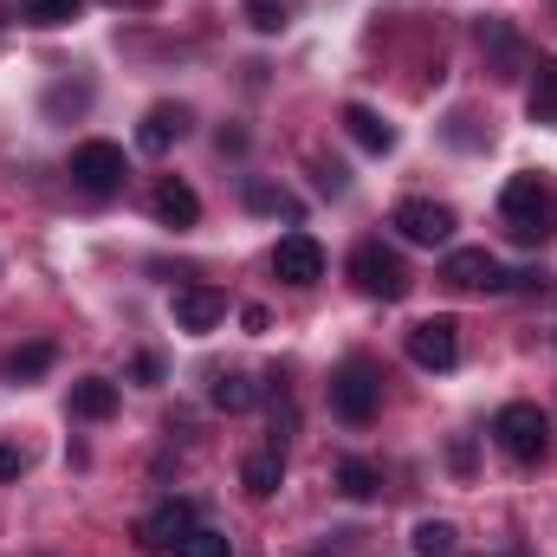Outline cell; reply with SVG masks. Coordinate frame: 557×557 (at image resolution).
<instances>
[{
    "instance_id": "obj_5",
    "label": "cell",
    "mask_w": 557,
    "mask_h": 557,
    "mask_svg": "<svg viewBox=\"0 0 557 557\" xmlns=\"http://www.w3.org/2000/svg\"><path fill=\"white\" fill-rule=\"evenodd\" d=\"M124 182H131V162H124L117 143H78L72 149V188L78 195L111 201V195H124Z\"/></svg>"
},
{
    "instance_id": "obj_18",
    "label": "cell",
    "mask_w": 557,
    "mask_h": 557,
    "mask_svg": "<svg viewBox=\"0 0 557 557\" xmlns=\"http://www.w3.org/2000/svg\"><path fill=\"white\" fill-rule=\"evenodd\" d=\"M525 111H532V124L557 131V52H545V59L532 65V91H525Z\"/></svg>"
},
{
    "instance_id": "obj_10",
    "label": "cell",
    "mask_w": 557,
    "mask_h": 557,
    "mask_svg": "<svg viewBox=\"0 0 557 557\" xmlns=\"http://www.w3.org/2000/svg\"><path fill=\"white\" fill-rule=\"evenodd\" d=\"M188 532H195V506H188V499H162V506H156V512L137 525L143 552H175Z\"/></svg>"
},
{
    "instance_id": "obj_32",
    "label": "cell",
    "mask_w": 557,
    "mask_h": 557,
    "mask_svg": "<svg viewBox=\"0 0 557 557\" xmlns=\"http://www.w3.org/2000/svg\"><path fill=\"white\" fill-rule=\"evenodd\" d=\"M156 376H162V363H156V357L143 350V357H137V383H156Z\"/></svg>"
},
{
    "instance_id": "obj_11",
    "label": "cell",
    "mask_w": 557,
    "mask_h": 557,
    "mask_svg": "<svg viewBox=\"0 0 557 557\" xmlns=\"http://www.w3.org/2000/svg\"><path fill=\"white\" fill-rule=\"evenodd\" d=\"M221 318H227V292H214V285H182L175 292V324L188 337H208Z\"/></svg>"
},
{
    "instance_id": "obj_25",
    "label": "cell",
    "mask_w": 557,
    "mask_h": 557,
    "mask_svg": "<svg viewBox=\"0 0 557 557\" xmlns=\"http://www.w3.org/2000/svg\"><path fill=\"white\" fill-rule=\"evenodd\" d=\"M175 557H234V545H227V532H214V525H195V532L175 545Z\"/></svg>"
},
{
    "instance_id": "obj_21",
    "label": "cell",
    "mask_w": 557,
    "mask_h": 557,
    "mask_svg": "<svg viewBox=\"0 0 557 557\" xmlns=\"http://www.w3.org/2000/svg\"><path fill=\"white\" fill-rule=\"evenodd\" d=\"M337 493H344V499H376V493H383V473L350 454V460H337Z\"/></svg>"
},
{
    "instance_id": "obj_1",
    "label": "cell",
    "mask_w": 557,
    "mask_h": 557,
    "mask_svg": "<svg viewBox=\"0 0 557 557\" xmlns=\"http://www.w3.org/2000/svg\"><path fill=\"white\" fill-rule=\"evenodd\" d=\"M499 221H506V234L525 240V247L552 240L557 234V188L545 175H512L506 195H499Z\"/></svg>"
},
{
    "instance_id": "obj_27",
    "label": "cell",
    "mask_w": 557,
    "mask_h": 557,
    "mask_svg": "<svg viewBox=\"0 0 557 557\" xmlns=\"http://www.w3.org/2000/svg\"><path fill=\"white\" fill-rule=\"evenodd\" d=\"M85 104H91V85H59V91L46 98V111H52V117H65V111H85Z\"/></svg>"
},
{
    "instance_id": "obj_9",
    "label": "cell",
    "mask_w": 557,
    "mask_h": 557,
    "mask_svg": "<svg viewBox=\"0 0 557 557\" xmlns=\"http://www.w3.org/2000/svg\"><path fill=\"white\" fill-rule=\"evenodd\" d=\"M441 278H447L454 292H506V273H499V260H493L486 247L447 253V260H441Z\"/></svg>"
},
{
    "instance_id": "obj_26",
    "label": "cell",
    "mask_w": 557,
    "mask_h": 557,
    "mask_svg": "<svg viewBox=\"0 0 557 557\" xmlns=\"http://www.w3.org/2000/svg\"><path fill=\"white\" fill-rule=\"evenodd\" d=\"M247 208L253 214H298V201L285 188H267V182H247Z\"/></svg>"
},
{
    "instance_id": "obj_12",
    "label": "cell",
    "mask_w": 557,
    "mask_h": 557,
    "mask_svg": "<svg viewBox=\"0 0 557 557\" xmlns=\"http://www.w3.org/2000/svg\"><path fill=\"white\" fill-rule=\"evenodd\" d=\"M149 208H156V221H162V227H195V221H201V195H195L188 182H175V175H162V182H156Z\"/></svg>"
},
{
    "instance_id": "obj_24",
    "label": "cell",
    "mask_w": 557,
    "mask_h": 557,
    "mask_svg": "<svg viewBox=\"0 0 557 557\" xmlns=\"http://www.w3.org/2000/svg\"><path fill=\"white\" fill-rule=\"evenodd\" d=\"M208 396H214V409L240 416V409H253V396H260V389H253L247 376H234V370H227V376H214V389H208Z\"/></svg>"
},
{
    "instance_id": "obj_4",
    "label": "cell",
    "mask_w": 557,
    "mask_h": 557,
    "mask_svg": "<svg viewBox=\"0 0 557 557\" xmlns=\"http://www.w3.org/2000/svg\"><path fill=\"white\" fill-rule=\"evenodd\" d=\"M493 441L512 454V460H545L552 454V416L539 409V403H506L499 416H493Z\"/></svg>"
},
{
    "instance_id": "obj_30",
    "label": "cell",
    "mask_w": 557,
    "mask_h": 557,
    "mask_svg": "<svg viewBox=\"0 0 557 557\" xmlns=\"http://www.w3.org/2000/svg\"><path fill=\"white\" fill-rule=\"evenodd\" d=\"M318 188H324V195H344V169H337V162H318Z\"/></svg>"
},
{
    "instance_id": "obj_17",
    "label": "cell",
    "mask_w": 557,
    "mask_h": 557,
    "mask_svg": "<svg viewBox=\"0 0 557 557\" xmlns=\"http://www.w3.org/2000/svg\"><path fill=\"white\" fill-rule=\"evenodd\" d=\"M480 52H493V72L499 78H512L525 65V46H519V33L506 20H480Z\"/></svg>"
},
{
    "instance_id": "obj_14",
    "label": "cell",
    "mask_w": 557,
    "mask_h": 557,
    "mask_svg": "<svg viewBox=\"0 0 557 557\" xmlns=\"http://www.w3.org/2000/svg\"><path fill=\"white\" fill-rule=\"evenodd\" d=\"M182 131H188V111L182 104H149L137 124V149H149V156H162V149H175L182 143Z\"/></svg>"
},
{
    "instance_id": "obj_2",
    "label": "cell",
    "mask_w": 557,
    "mask_h": 557,
    "mask_svg": "<svg viewBox=\"0 0 557 557\" xmlns=\"http://www.w3.org/2000/svg\"><path fill=\"white\" fill-rule=\"evenodd\" d=\"M383 409V370L370 363V357H350L337 376H331V416L344 421V428H370Z\"/></svg>"
},
{
    "instance_id": "obj_16",
    "label": "cell",
    "mask_w": 557,
    "mask_h": 557,
    "mask_svg": "<svg viewBox=\"0 0 557 557\" xmlns=\"http://www.w3.org/2000/svg\"><path fill=\"white\" fill-rule=\"evenodd\" d=\"M72 416L78 421H111L117 416V383H111V376H78V383H72Z\"/></svg>"
},
{
    "instance_id": "obj_13",
    "label": "cell",
    "mask_w": 557,
    "mask_h": 557,
    "mask_svg": "<svg viewBox=\"0 0 557 557\" xmlns=\"http://www.w3.org/2000/svg\"><path fill=\"white\" fill-rule=\"evenodd\" d=\"M240 486H247L253 499H273L278 486H285V441H267L260 454L240 460Z\"/></svg>"
},
{
    "instance_id": "obj_33",
    "label": "cell",
    "mask_w": 557,
    "mask_h": 557,
    "mask_svg": "<svg viewBox=\"0 0 557 557\" xmlns=\"http://www.w3.org/2000/svg\"><path fill=\"white\" fill-rule=\"evenodd\" d=\"M117 7H149V0H117Z\"/></svg>"
},
{
    "instance_id": "obj_6",
    "label": "cell",
    "mask_w": 557,
    "mask_h": 557,
    "mask_svg": "<svg viewBox=\"0 0 557 557\" xmlns=\"http://www.w3.org/2000/svg\"><path fill=\"white\" fill-rule=\"evenodd\" d=\"M389 227L409 240V247H447L454 240V208L447 201H403L389 214Z\"/></svg>"
},
{
    "instance_id": "obj_3",
    "label": "cell",
    "mask_w": 557,
    "mask_h": 557,
    "mask_svg": "<svg viewBox=\"0 0 557 557\" xmlns=\"http://www.w3.org/2000/svg\"><path fill=\"white\" fill-rule=\"evenodd\" d=\"M350 278H357L363 298H383V305H396V298L416 292V273H409L403 253H389L383 240H363V247L350 253Z\"/></svg>"
},
{
    "instance_id": "obj_23",
    "label": "cell",
    "mask_w": 557,
    "mask_h": 557,
    "mask_svg": "<svg viewBox=\"0 0 557 557\" xmlns=\"http://www.w3.org/2000/svg\"><path fill=\"white\" fill-rule=\"evenodd\" d=\"M247 7V20L260 26V33H285L292 20H298V0H240Z\"/></svg>"
},
{
    "instance_id": "obj_29",
    "label": "cell",
    "mask_w": 557,
    "mask_h": 557,
    "mask_svg": "<svg viewBox=\"0 0 557 557\" xmlns=\"http://www.w3.org/2000/svg\"><path fill=\"white\" fill-rule=\"evenodd\" d=\"M20 473H26V454L0 441V486H7V480H20Z\"/></svg>"
},
{
    "instance_id": "obj_7",
    "label": "cell",
    "mask_w": 557,
    "mask_h": 557,
    "mask_svg": "<svg viewBox=\"0 0 557 557\" xmlns=\"http://www.w3.org/2000/svg\"><path fill=\"white\" fill-rule=\"evenodd\" d=\"M409 363L416 370H454L460 363V324L454 318H421L409 331Z\"/></svg>"
},
{
    "instance_id": "obj_20",
    "label": "cell",
    "mask_w": 557,
    "mask_h": 557,
    "mask_svg": "<svg viewBox=\"0 0 557 557\" xmlns=\"http://www.w3.org/2000/svg\"><path fill=\"white\" fill-rule=\"evenodd\" d=\"M409 552L416 557H454L460 552V532H454L447 519H421L416 532H409Z\"/></svg>"
},
{
    "instance_id": "obj_28",
    "label": "cell",
    "mask_w": 557,
    "mask_h": 557,
    "mask_svg": "<svg viewBox=\"0 0 557 557\" xmlns=\"http://www.w3.org/2000/svg\"><path fill=\"white\" fill-rule=\"evenodd\" d=\"M447 143H460V149H473V143H480V131H473V111H454V117H447Z\"/></svg>"
},
{
    "instance_id": "obj_8",
    "label": "cell",
    "mask_w": 557,
    "mask_h": 557,
    "mask_svg": "<svg viewBox=\"0 0 557 557\" xmlns=\"http://www.w3.org/2000/svg\"><path fill=\"white\" fill-rule=\"evenodd\" d=\"M273 273L278 285H318L324 278V247L311 240V234H278V247H273Z\"/></svg>"
},
{
    "instance_id": "obj_31",
    "label": "cell",
    "mask_w": 557,
    "mask_h": 557,
    "mask_svg": "<svg viewBox=\"0 0 557 557\" xmlns=\"http://www.w3.org/2000/svg\"><path fill=\"white\" fill-rule=\"evenodd\" d=\"M240 324H247V331H267L273 318H267V305H247V311H240Z\"/></svg>"
},
{
    "instance_id": "obj_15",
    "label": "cell",
    "mask_w": 557,
    "mask_h": 557,
    "mask_svg": "<svg viewBox=\"0 0 557 557\" xmlns=\"http://www.w3.org/2000/svg\"><path fill=\"white\" fill-rule=\"evenodd\" d=\"M52 363H59L52 337H33V344H13V350L0 357V376H7V383H39Z\"/></svg>"
},
{
    "instance_id": "obj_19",
    "label": "cell",
    "mask_w": 557,
    "mask_h": 557,
    "mask_svg": "<svg viewBox=\"0 0 557 557\" xmlns=\"http://www.w3.org/2000/svg\"><path fill=\"white\" fill-rule=\"evenodd\" d=\"M344 131H350L357 149H370V156H389V149H396V131H389L370 104H344Z\"/></svg>"
},
{
    "instance_id": "obj_22",
    "label": "cell",
    "mask_w": 557,
    "mask_h": 557,
    "mask_svg": "<svg viewBox=\"0 0 557 557\" xmlns=\"http://www.w3.org/2000/svg\"><path fill=\"white\" fill-rule=\"evenodd\" d=\"M78 13H85V0H20V20H26V26H39V33L72 26Z\"/></svg>"
}]
</instances>
